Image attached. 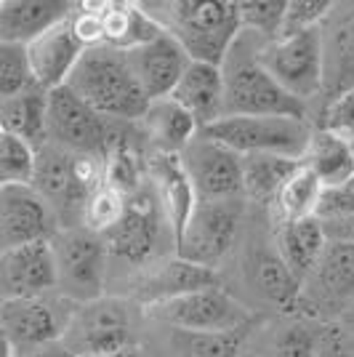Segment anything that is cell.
I'll use <instances>...</instances> for the list:
<instances>
[{"mask_svg": "<svg viewBox=\"0 0 354 357\" xmlns=\"http://www.w3.org/2000/svg\"><path fill=\"white\" fill-rule=\"evenodd\" d=\"M67 0H0V43L30 45L72 14Z\"/></svg>", "mask_w": 354, "mask_h": 357, "instance_id": "603a6c76", "label": "cell"}, {"mask_svg": "<svg viewBox=\"0 0 354 357\" xmlns=\"http://www.w3.org/2000/svg\"><path fill=\"white\" fill-rule=\"evenodd\" d=\"M136 128L152 155H181V149L200 134V126L192 115L171 96L149 102L141 118L136 120Z\"/></svg>", "mask_w": 354, "mask_h": 357, "instance_id": "7402d4cb", "label": "cell"}, {"mask_svg": "<svg viewBox=\"0 0 354 357\" xmlns=\"http://www.w3.org/2000/svg\"><path fill=\"white\" fill-rule=\"evenodd\" d=\"M75 307L77 304L67 301L56 291L35 298L3 301L0 304V336L11 347L14 357L40 349L45 344L61 342Z\"/></svg>", "mask_w": 354, "mask_h": 357, "instance_id": "8fae6325", "label": "cell"}, {"mask_svg": "<svg viewBox=\"0 0 354 357\" xmlns=\"http://www.w3.org/2000/svg\"><path fill=\"white\" fill-rule=\"evenodd\" d=\"M131 312L118 296L77 304L61 344L75 357H115L131 349Z\"/></svg>", "mask_w": 354, "mask_h": 357, "instance_id": "7c38bea8", "label": "cell"}, {"mask_svg": "<svg viewBox=\"0 0 354 357\" xmlns=\"http://www.w3.org/2000/svg\"><path fill=\"white\" fill-rule=\"evenodd\" d=\"M317 357H354V339H349L344 331L336 326L323 331V344Z\"/></svg>", "mask_w": 354, "mask_h": 357, "instance_id": "b9f144b4", "label": "cell"}, {"mask_svg": "<svg viewBox=\"0 0 354 357\" xmlns=\"http://www.w3.org/2000/svg\"><path fill=\"white\" fill-rule=\"evenodd\" d=\"M149 16L174 35L192 61L222 67L224 56L240 35L237 3L224 0H176L144 3Z\"/></svg>", "mask_w": 354, "mask_h": 357, "instance_id": "7a4b0ae2", "label": "cell"}, {"mask_svg": "<svg viewBox=\"0 0 354 357\" xmlns=\"http://www.w3.org/2000/svg\"><path fill=\"white\" fill-rule=\"evenodd\" d=\"M35 86L27 59V48L14 43H0V102Z\"/></svg>", "mask_w": 354, "mask_h": 357, "instance_id": "d590c367", "label": "cell"}, {"mask_svg": "<svg viewBox=\"0 0 354 357\" xmlns=\"http://www.w3.org/2000/svg\"><path fill=\"white\" fill-rule=\"evenodd\" d=\"M288 0H243L237 3V19L240 32L256 35L261 40H275L282 30Z\"/></svg>", "mask_w": 354, "mask_h": 357, "instance_id": "d6a6232c", "label": "cell"}, {"mask_svg": "<svg viewBox=\"0 0 354 357\" xmlns=\"http://www.w3.org/2000/svg\"><path fill=\"white\" fill-rule=\"evenodd\" d=\"M59 229L54 211L30 184L0 187V251L38 240H51Z\"/></svg>", "mask_w": 354, "mask_h": 357, "instance_id": "e0dca14e", "label": "cell"}, {"mask_svg": "<svg viewBox=\"0 0 354 357\" xmlns=\"http://www.w3.org/2000/svg\"><path fill=\"white\" fill-rule=\"evenodd\" d=\"M323 344V328L304 317L291 320L275 333V357H317Z\"/></svg>", "mask_w": 354, "mask_h": 357, "instance_id": "836d02e7", "label": "cell"}, {"mask_svg": "<svg viewBox=\"0 0 354 357\" xmlns=\"http://www.w3.org/2000/svg\"><path fill=\"white\" fill-rule=\"evenodd\" d=\"M27 48V59H30V70L35 77V86L43 91L61 89L70 75H72L75 64L83 56V45L75 38L72 27H70V16L59 22L56 27L43 32L40 38H35Z\"/></svg>", "mask_w": 354, "mask_h": 357, "instance_id": "44dd1931", "label": "cell"}, {"mask_svg": "<svg viewBox=\"0 0 354 357\" xmlns=\"http://www.w3.org/2000/svg\"><path fill=\"white\" fill-rule=\"evenodd\" d=\"M0 134H3V128H0Z\"/></svg>", "mask_w": 354, "mask_h": 357, "instance_id": "c3c4849f", "label": "cell"}, {"mask_svg": "<svg viewBox=\"0 0 354 357\" xmlns=\"http://www.w3.org/2000/svg\"><path fill=\"white\" fill-rule=\"evenodd\" d=\"M336 328H339V331H344L349 339H354V304L349 307V310H344V312L336 317Z\"/></svg>", "mask_w": 354, "mask_h": 357, "instance_id": "f6af8a7d", "label": "cell"}, {"mask_svg": "<svg viewBox=\"0 0 354 357\" xmlns=\"http://www.w3.org/2000/svg\"><path fill=\"white\" fill-rule=\"evenodd\" d=\"M22 357H75V355L61 342H54V344L40 347V349H32V352H27V355H22Z\"/></svg>", "mask_w": 354, "mask_h": 357, "instance_id": "ee69618b", "label": "cell"}, {"mask_svg": "<svg viewBox=\"0 0 354 357\" xmlns=\"http://www.w3.org/2000/svg\"><path fill=\"white\" fill-rule=\"evenodd\" d=\"M152 317L165 326L176 328L178 333L208 336V333H232L240 328H251L253 314L245 304H240L222 285L200 288L184 296L168 298L147 307Z\"/></svg>", "mask_w": 354, "mask_h": 357, "instance_id": "30bf717a", "label": "cell"}, {"mask_svg": "<svg viewBox=\"0 0 354 357\" xmlns=\"http://www.w3.org/2000/svg\"><path fill=\"white\" fill-rule=\"evenodd\" d=\"M325 238L330 243H346L354 245V216H336V219H320Z\"/></svg>", "mask_w": 354, "mask_h": 357, "instance_id": "7bdbcfd3", "label": "cell"}, {"mask_svg": "<svg viewBox=\"0 0 354 357\" xmlns=\"http://www.w3.org/2000/svg\"><path fill=\"white\" fill-rule=\"evenodd\" d=\"M259 43H261V38L240 32L229 54L224 56L222 118L226 115H288V118L311 120L309 107L295 102L261 67Z\"/></svg>", "mask_w": 354, "mask_h": 357, "instance_id": "3957f363", "label": "cell"}, {"mask_svg": "<svg viewBox=\"0 0 354 357\" xmlns=\"http://www.w3.org/2000/svg\"><path fill=\"white\" fill-rule=\"evenodd\" d=\"M323 35V96L354 89V3L333 6L320 27Z\"/></svg>", "mask_w": 354, "mask_h": 357, "instance_id": "ffe728a7", "label": "cell"}, {"mask_svg": "<svg viewBox=\"0 0 354 357\" xmlns=\"http://www.w3.org/2000/svg\"><path fill=\"white\" fill-rule=\"evenodd\" d=\"M96 11L102 19L104 45L118 51H131L162 32L160 24L144 8V3L107 0V3H96Z\"/></svg>", "mask_w": 354, "mask_h": 357, "instance_id": "4316f807", "label": "cell"}, {"mask_svg": "<svg viewBox=\"0 0 354 357\" xmlns=\"http://www.w3.org/2000/svg\"><path fill=\"white\" fill-rule=\"evenodd\" d=\"M112 120L93 112L86 102H80L67 86L48 91L45 109V134L48 144L75 152V155H104L109 139Z\"/></svg>", "mask_w": 354, "mask_h": 357, "instance_id": "4fadbf2b", "label": "cell"}, {"mask_svg": "<svg viewBox=\"0 0 354 357\" xmlns=\"http://www.w3.org/2000/svg\"><path fill=\"white\" fill-rule=\"evenodd\" d=\"M210 285H222L219 272L190 264L174 253V256H165L160 261L133 272L131 296L141 301L144 307H152V304L184 296V294H192L200 288H210Z\"/></svg>", "mask_w": 354, "mask_h": 357, "instance_id": "d6986e66", "label": "cell"}, {"mask_svg": "<svg viewBox=\"0 0 354 357\" xmlns=\"http://www.w3.org/2000/svg\"><path fill=\"white\" fill-rule=\"evenodd\" d=\"M125 59L131 64V73L147 102L171 96L178 77L184 75L187 64L192 61L187 56V51L181 48V43L165 30L147 43L125 51Z\"/></svg>", "mask_w": 354, "mask_h": 357, "instance_id": "ac0fdd59", "label": "cell"}, {"mask_svg": "<svg viewBox=\"0 0 354 357\" xmlns=\"http://www.w3.org/2000/svg\"><path fill=\"white\" fill-rule=\"evenodd\" d=\"M56 291L51 240H38L0 251V304Z\"/></svg>", "mask_w": 354, "mask_h": 357, "instance_id": "2e32d148", "label": "cell"}, {"mask_svg": "<svg viewBox=\"0 0 354 357\" xmlns=\"http://www.w3.org/2000/svg\"><path fill=\"white\" fill-rule=\"evenodd\" d=\"M54 267H56V294L72 304H88L107 296L109 278V253L104 238L88 227L56 229L51 238Z\"/></svg>", "mask_w": 354, "mask_h": 357, "instance_id": "52a82bcc", "label": "cell"}, {"mask_svg": "<svg viewBox=\"0 0 354 357\" xmlns=\"http://www.w3.org/2000/svg\"><path fill=\"white\" fill-rule=\"evenodd\" d=\"M298 163L309 168L314 178L323 184V190H333L344 184L349 176H354V155L352 144L339 139L330 131L323 128H311V136L307 142V149L301 155Z\"/></svg>", "mask_w": 354, "mask_h": 357, "instance_id": "83f0119b", "label": "cell"}, {"mask_svg": "<svg viewBox=\"0 0 354 357\" xmlns=\"http://www.w3.org/2000/svg\"><path fill=\"white\" fill-rule=\"evenodd\" d=\"M349 144H352V155H354V142H349Z\"/></svg>", "mask_w": 354, "mask_h": 357, "instance_id": "7dc6e473", "label": "cell"}, {"mask_svg": "<svg viewBox=\"0 0 354 357\" xmlns=\"http://www.w3.org/2000/svg\"><path fill=\"white\" fill-rule=\"evenodd\" d=\"M123 208H125V197L102 184L96 192L91 195L86 208H83V227H88L91 232L104 238L120 222Z\"/></svg>", "mask_w": 354, "mask_h": 357, "instance_id": "8d00e7d4", "label": "cell"}, {"mask_svg": "<svg viewBox=\"0 0 354 357\" xmlns=\"http://www.w3.org/2000/svg\"><path fill=\"white\" fill-rule=\"evenodd\" d=\"M309 304V312L320 317L330 312L339 317L344 310L354 304V245L346 243H330L325 245L317 267L301 285V301L298 310Z\"/></svg>", "mask_w": 354, "mask_h": 357, "instance_id": "9a60e30c", "label": "cell"}, {"mask_svg": "<svg viewBox=\"0 0 354 357\" xmlns=\"http://www.w3.org/2000/svg\"><path fill=\"white\" fill-rule=\"evenodd\" d=\"M314 126L336 134L344 142H354V89L325 99V107L320 109V118Z\"/></svg>", "mask_w": 354, "mask_h": 357, "instance_id": "f35d334b", "label": "cell"}, {"mask_svg": "<svg viewBox=\"0 0 354 357\" xmlns=\"http://www.w3.org/2000/svg\"><path fill=\"white\" fill-rule=\"evenodd\" d=\"M0 357H14V352H11V347L6 344V339L0 336Z\"/></svg>", "mask_w": 354, "mask_h": 357, "instance_id": "bcb514c9", "label": "cell"}, {"mask_svg": "<svg viewBox=\"0 0 354 357\" xmlns=\"http://www.w3.org/2000/svg\"><path fill=\"white\" fill-rule=\"evenodd\" d=\"M336 216H354V176L333 190H323L317 219H336Z\"/></svg>", "mask_w": 354, "mask_h": 357, "instance_id": "60d3db41", "label": "cell"}, {"mask_svg": "<svg viewBox=\"0 0 354 357\" xmlns=\"http://www.w3.org/2000/svg\"><path fill=\"white\" fill-rule=\"evenodd\" d=\"M248 336V328H240L232 333H208V336H192L184 333V357H235Z\"/></svg>", "mask_w": 354, "mask_h": 357, "instance_id": "ab89813d", "label": "cell"}, {"mask_svg": "<svg viewBox=\"0 0 354 357\" xmlns=\"http://www.w3.org/2000/svg\"><path fill=\"white\" fill-rule=\"evenodd\" d=\"M320 197H323V184L314 178L309 168L298 163L293 174L285 178V184L280 187L272 206L277 211L280 222H298V219L317 216Z\"/></svg>", "mask_w": 354, "mask_h": 357, "instance_id": "1f68e13d", "label": "cell"}, {"mask_svg": "<svg viewBox=\"0 0 354 357\" xmlns=\"http://www.w3.org/2000/svg\"><path fill=\"white\" fill-rule=\"evenodd\" d=\"M171 99L184 107L200 128L222 118L224 105V75L222 67L206 61H190L184 75L171 91Z\"/></svg>", "mask_w": 354, "mask_h": 357, "instance_id": "cb8c5ba5", "label": "cell"}, {"mask_svg": "<svg viewBox=\"0 0 354 357\" xmlns=\"http://www.w3.org/2000/svg\"><path fill=\"white\" fill-rule=\"evenodd\" d=\"M104 245L109 253V264H125L133 272L176 253L174 229L149 176L136 192L125 197L123 216L104 235Z\"/></svg>", "mask_w": 354, "mask_h": 357, "instance_id": "277c9868", "label": "cell"}, {"mask_svg": "<svg viewBox=\"0 0 354 357\" xmlns=\"http://www.w3.org/2000/svg\"><path fill=\"white\" fill-rule=\"evenodd\" d=\"M333 0H288L285 3V16H282L280 35H295L323 27L328 14L333 11ZM277 35V38H280Z\"/></svg>", "mask_w": 354, "mask_h": 357, "instance_id": "74e56055", "label": "cell"}, {"mask_svg": "<svg viewBox=\"0 0 354 357\" xmlns=\"http://www.w3.org/2000/svg\"><path fill=\"white\" fill-rule=\"evenodd\" d=\"M178 163L190 178L194 200H237V197H243L240 155L219 142L208 139L206 134H197L181 149Z\"/></svg>", "mask_w": 354, "mask_h": 357, "instance_id": "5bb4252c", "label": "cell"}, {"mask_svg": "<svg viewBox=\"0 0 354 357\" xmlns=\"http://www.w3.org/2000/svg\"><path fill=\"white\" fill-rule=\"evenodd\" d=\"M104 160L99 155H75L54 144L35 152L30 187L54 211L59 229L80 227L88 197L102 187Z\"/></svg>", "mask_w": 354, "mask_h": 357, "instance_id": "5b68a950", "label": "cell"}, {"mask_svg": "<svg viewBox=\"0 0 354 357\" xmlns=\"http://www.w3.org/2000/svg\"><path fill=\"white\" fill-rule=\"evenodd\" d=\"M245 200H197L190 219L176 238V256L219 272L222 261L232 253L245 216Z\"/></svg>", "mask_w": 354, "mask_h": 357, "instance_id": "ba28073f", "label": "cell"}, {"mask_svg": "<svg viewBox=\"0 0 354 357\" xmlns=\"http://www.w3.org/2000/svg\"><path fill=\"white\" fill-rule=\"evenodd\" d=\"M248 267H251L253 291L259 296L266 298L269 304L285 310V312L298 310L301 283L288 272V267L282 264L277 251H256L251 256V261H248Z\"/></svg>", "mask_w": 354, "mask_h": 357, "instance_id": "f546056e", "label": "cell"}, {"mask_svg": "<svg viewBox=\"0 0 354 357\" xmlns=\"http://www.w3.org/2000/svg\"><path fill=\"white\" fill-rule=\"evenodd\" d=\"M259 61L282 91L309 107L323 96V35L320 27L259 43Z\"/></svg>", "mask_w": 354, "mask_h": 357, "instance_id": "9c48e42d", "label": "cell"}, {"mask_svg": "<svg viewBox=\"0 0 354 357\" xmlns=\"http://www.w3.org/2000/svg\"><path fill=\"white\" fill-rule=\"evenodd\" d=\"M325 245H328V238L317 216L298 219V222H280V227L275 229V251L301 285L314 272Z\"/></svg>", "mask_w": 354, "mask_h": 357, "instance_id": "d4e9b609", "label": "cell"}, {"mask_svg": "<svg viewBox=\"0 0 354 357\" xmlns=\"http://www.w3.org/2000/svg\"><path fill=\"white\" fill-rule=\"evenodd\" d=\"M64 86L112 123H136L149 105L133 77L125 51L109 45L86 48Z\"/></svg>", "mask_w": 354, "mask_h": 357, "instance_id": "6da1fadb", "label": "cell"}, {"mask_svg": "<svg viewBox=\"0 0 354 357\" xmlns=\"http://www.w3.org/2000/svg\"><path fill=\"white\" fill-rule=\"evenodd\" d=\"M35 152L27 142L11 134H0V187L3 184H30L35 171Z\"/></svg>", "mask_w": 354, "mask_h": 357, "instance_id": "e575fe53", "label": "cell"}, {"mask_svg": "<svg viewBox=\"0 0 354 357\" xmlns=\"http://www.w3.org/2000/svg\"><path fill=\"white\" fill-rule=\"evenodd\" d=\"M314 123L288 115H226L200 128V134L243 155H285L301 160Z\"/></svg>", "mask_w": 354, "mask_h": 357, "instance_id": "8992f818", "label": "cell"}, {"mask_svg": "<svg viewBox=\"0 0 354 357\" xmlns=\"http://www.w3.org/2000/svg\"><path fill=\"white\" fill-rule=\"evenodd\" d=\"M147 176L160 197L162 211L168 216V224L174 229V238L181 235L184 224L194 208V192L190 187V178L178 163V155H152L147 160Z\"/></svg>", "mask_w": 354, "mask_h": 357, "instance_id": "484cf974", "label": "cell"}, {"mask_svg": "<svg viewBox=\"0 0 354 357\" xmlns=\"http://www.w3.org/2000/svg\"><path fill=\"white\" fill-rule=\"evenodd\" d=\"M243 197L245 203L272 206L285 184V178L295 171L298 160L285 155H243Z\"/></svg>", "mask_w": 354, "mask_h": 357, "instance_id": "4dcf8cb0", "label": "cell"}, {"mask_svg": "<svg viewBox=\"0 0 354 357\" xmlns=\"http://www.w3.org/2000/svg\"><path fill=\"white\" fill-rule=\"evenodd\" d=\"M45 109H48V91L32 86V89L0 102V128H3V134H11L27 142L32 149H40L43 144H48Z\"/></svg>", "mask_w": 354, "mask_h": 357, "instance_id": "f1b7e54d", "label": "cell"}]
</instances>
